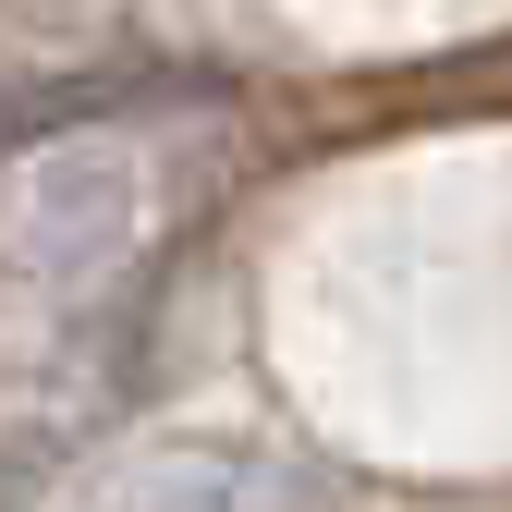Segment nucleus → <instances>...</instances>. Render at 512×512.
<instances>
[{"instance_id": "obj_1", "label": "nucleus", "mask_w": 512, "mask_h": 512, "mask_svg": "<svg viewBox=\"0 0 512 512\" xmlns=\"http://www.w3.org/2000/svg\"><path fill=\"white\" fill-rule=\"evenodd\" d=\"M183 208V135L171 122H74L49 147L0 159V269L37 293H98L122 256H147Z\"/></svg>"}, {"instance_id": "obj_2", "label": "nucleus", "mask_w": 512, "mask_h": 512, "mask_svg": "<svg viewBox=\"0 0 512 512\" xmlns=\"http://www.w3.org/2000/svg\"><path fill=\"white\" fill-rule=\"evenodd\" d=\"M61 512H317V464L244 427H159L61 488Z\"/></svg>"}]
</instances>
